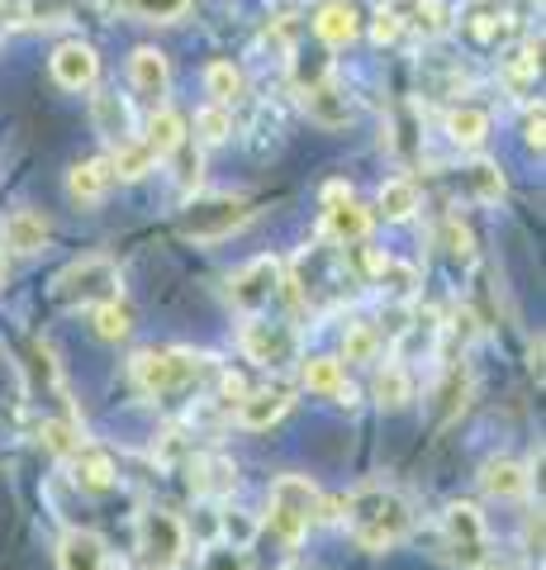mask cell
<instances>
[{
  "mask_svg": "<svg viewBox=\"0 0 546 570\" xmlns=\"http://www.w3.org/2000/svg\"><path fill=\"white\" fill-rule=\"evenodd\" d=\"M347 509V532L357 538L361 551H390L395 542L409 538L414 528V509L409 499L390 485H361L343 499Z\"/></svg>",
  "mask_w": 546,
  "mask_h": 570,
  "instance_id": "cell-1",
  "label": "cell"
},
{
  "mask_svg": "<svg viewBox=\"0 0 546 570\" xmlns=\"http://www.w3.org/2000/svg\"><path fill=\"white\" fill-rule=\"evenodd\" d=\"M257 219V209L248 195H196L181 214H176V234H181L186 243H224L234 238L238 228H248Z\"/></svg>",
  "mask_w": 546,
  "mask_h": 570,
  "instance_id": "cell-2",
  "label": "cell"
},
{
  "mask_svg": "<svg viewBox=\"0 0 546 570\" xmlns=\"http://www.w3.org/2000/svg\"><path fill=\"white\" fill-rule=\"evenodd\" d=\"M52 299L67 309H96L105 299H119V266L110 257H77L72 266H62L52 281Z\"/></svg>",
  "mask_w": 546,
  "mask_h": 570,
  "instance_id": "cell-3",
  "label": "cell"
},
{
  "mask_svg": "<svg viewBox=\"0 0 546 570\" xmlns=\"http://www.w3.org/2000/svg\"><path fill=\"white\" fill-rule=\"evenodd\" d=\"M324 519V494L309 475H280L271 485V532L286 542H299L309 523Z\"/></svg>",
  "mask_w": 546,
  "mask_h": 570,
  "instance_id": "cell-4",
  "label": "cell"
},
{
  "mask_svg": "<svg viewBox=\"0 0 546 570\" xmlns=\"http://www.w3.org/2000/svg\"><path fill=\"white\" fill-rule=\"evenodd\" d=\"M138 551H143V570H176L186 557V528L167 509H148L138 523Z\"/></svg>",
  "mask_w": 546,
  "mask_h": 570,
  "instance_id": "cell-5",
  "label": "cell"
},
{
  "mask_svg": "<svg viewBox=\"0 0 546 570\" xmlns=\"http://www.w3.org/2000/svg\"><path fill=\"white\" fill-rule=\"evenodd\" d=\"M209 362V356H190V352H157V347H148V352H138L133 362H129V371H133V381H138V390L143 395H167V390H176V385H186L196 371Z\"/></svg>",
  "mask_w": 546,
  "mask_h": 570,
  "instance_id": "cell-6",
  "label": "cell"
},
{
  "mask_svg": "<svg viewBox=\"0 0 546 570\" xmlns=\"http://www.w3.org/2000/svg\"><path fill=\"white\" fill-rule=\"evenodd\" d=\"M276 291H280V262L276 257H252L248 266H238V272L228 276V305L248 318H257L267 309L276 299Z\"/></svg>",
  "mask_w": 546,
  "mask_h": 570,
  "instance_id": "cell-7",
  "label": "cell"
},
{
  "mask_svg": "<svg viewBox=\"0 0 546 570\" xmlns=\"http://www.w3.org/2000/svg\"><path fill=\"white\" fill-rule=\"evenodd\" d=\"M295 328L290 324H271V318H248L242 324V352H248V362L257 366H286L295 356Z\"/></svg>",
  "mask_w": 546,
  "mask_h": 570,
  "instance_id": "cell-8",
  "label": "cell"
},
{
  "mask_svg": "<svg viewBox=\"0 0 546 570\" xmlns=\"http://www.w3.org/2000/svg\"><path fill=\"white\" fill-rule=\"evenodd\" d=\"M52 81L62 86V91H91L96 77H100V58H96V48L91 43H81V39H67L52 48Z\"/></svg>",
  "mask_w": 546,
  "mask_h": 570,
  "instance_id": "cell-9",
  "label": "cell"
},
{
  "mask_svg": "<svg viewBox=\"0 0 546 570\" xmlns=\"http://www.w3.org/2000/svg\"><path fill=\"white\" fill-rule=\"evenodd\" d=\"M443 528H447V542H451V551H456V561H461V566H480L485 542H489L485 513L475 509V504H451L447 519H443Z\"/></svg>",
  "mask_w": 546,
  "mask_h": 570,
  "instance_id": "cell-10",
  "label": "cell"
},
{
  "mask_svg": "<svg viewBox=\"0 0 546 570\" xmlns=\"http://www.w3.org/2000/svg\"><path fill=\"white\" fill-rule=\"evenodd\" d=\"M115 186V171H110V157H81L67 171V200L81 205V209H96L105 195Z\"/></svg>",
  "mask_w": 546,
  "mask_h": 570,
  "instance_id": "cell-11",
  "label": "cell"
},
{
  "mask_svg": "<svg viewBox=\"0 0 546 570\" xmlns=\"http://www.w3.org/2000/svg\"><path fill=\"white\" fill-rule=\"evenodd\" d=\"M129 81H133V91L152 100V110L167 100L171 91V62H167V52H157V48H133V58H129Z\"/></svg>",
  "mask_w": 546,
  "mask_h": 570,
  "instance_id": "cell-12",
  "label": "cell"
},
{
  "mask_svg": "<svg viewBox=\"0 0 546 570\" xmlns=\"http://www.w3.org/2000/svg\"><path fill=\"white\" fill-rule=\"evenodd\" d=\"M305 115L319 124V129H343V124L357 115L351 110V100H347V91L338 81H314V86H305Z\"/></svg>",
  "mask_w": 546,
  "mask_h": 570,
  "instance_id": "cell-13",
  "label": "cell"
},
{
  "mask_svg": "<svg viewBox=\"0 0 546 570\" xmlns=\"http://www.w3.org/2000/svg\"><path fill=\"white\" fill-rule=\"evenodd\" d=\"M91 119H96V134L110 142V148H125V142H133V110H129V100L119 91H100L91 100Z\"/></svg>",
  "mask_w": 546,
  "mask_h": 570,
  "instance_id": "cell-14",
  "label": "cell"
},
{
  "mask_svg": "<svg viewBox=\"0 0 546 570\" xmlns=\"http://www.w3.org/2000/svg\"><path fill=\"white\" fill-rule=\"evenodd\" d=\"M290 390L286 385H267V390H252V395H242L238 400V423L248 428V433H261V428H271L286 419V409H290Z\"/></svg>",
  "mask_w": 546,
  "mask_h": 570,
  "instance_id": "cell-15",
  "label": "cell"
},
{
  "mask_svg": "<svg viewBox=\"0 0 546 570\" xmlns=\"http://www.w3.org/2000/svg\"><path fill=\"white\" fill-rule=\"evenodd\" d=\"M58 570H110V547H105L96 532L72 528L58 542Z\"/></svg>",
  "mask_w": 546,
  "mask_h": 570,
  "instance_id": "cell-16",
  "label": "cell"
},
{
  "mask_svg": "<svg viewBox=\"0 0 546 570\" xmlns=\"http://www.w3.org/2000/svg\"><path fill=\"white\" fill-rule=\"evenodd\" d=\"M366 234H371V209H361L357 200L324 209V238H332L338 247H357L366 243Z\"/></svg>",
  "mask_w": 546,
  "mask_h": 570,
  "instance_id": "cell-17",
  "label": "cell"
},
{
  "mask_svg": "<svg viewBox=\"0 0 546 570\" xmlns=\"http://www.w3.org/2000/svg\"><path fill=\"white\" fill-rule=\"evenodd\" d=\"M0 243H6V253L33 257V253H43V247H48V224L33 209H14L10 219L0 224Z\"/></svg>",
  "mask_w": 546,
  "mask_h": 570,
  "instance_id": "cell-18",
  "label": "cell"
},
{
  "mask_svg": "<svg viewBox=\"0 0 546 570\" xmlns=\"http://www.w3.org/2000/svg\"><path fill=\"white\" fill-rule=\"evenodd\" d=\"M480 490L489 499H523L527 490H533V475H527V466H518V461L495 456V461L480 466Z\"/></svg>",
  "mask_w": 546,
  "mask_h": 570,
  "instance_id": "cell-19",
  "label": "cell"
},
{
  "mask_svg": "<svg viewBox=\"0 0 546 570\" xmlns=\"http://www.w3.org/2000/svg\"><path fill=\"white\" fill-rule=\"evenodd\" d=\"M314 33H319L328 48H347V43L361 33V14H357V6H347V0H328V6L314 14Z\"/></svg>",
  "mask_w": 546,
  "mask_h": 570,
  "instance_id": "cell-20",
  "label": "cell"
},
{
  "mask_svg": "<svg viewBox=\"0 0 546 570\" xmlns=\"http://www.w3.org/2000/svg\"><path fill=\"white\" fill-rule=\"evenodd\" d=\"M242 91H248V81H242V67L228 62V58H215L205 67V96L209 105H219V110H234V105L242 100Z\"/></svg>",
  "mask_w": 546,
  "mask_h": 570,
  "instance_id": "cell-21",
  "label": "cell"
},
{
  "mask_svg": "<svg viewBox=\"0 0 546 570\" xmlns=\"http://www.w3.org/2000/svg\"><path fill=\"white\" fill-rule=\"evenodd\" d=\"M138 142H143V148L157 157V163H162V157H171V153L186 142V119L176 115V110H167V105H157L152 119H148V134L138 138Z\"/></svg>",
  "mask_w": 546,
  "mask_h": 570,
  "instance_id": "cell-22",
  "label": "cell"
},
{
  "mask_svg": "<svg viewBox=\"0 0 546 570\" xmlns=\"http://www.w3.org/2000/svg\"><path fill=\"white\" fill-rule=\"evenodd\" d=\"M447 138L456 142V148H480V142L489 138V115L480 110V105H456V110H447Z\"/></svg>",
  "mask_w": 546,
  "mask_h": 570,
  "instance_id": "cell-23",
  "label": "cell"
},
{
  "mask_svg": "<svg viewBox=\"0 0 546 570\" xmlns=\"http://www.w3.org/2000/svg\"><path fill=\"white\" fill-rule=\"evenodd\" d=\"M190 485H196V494H228L238 485V471L228 456H196L190 461Z\"/></svg>",
  "mask_w": 546,
  "mask_h": 570,
  "instance_id": "cell-24",
  "label": "cell"
},
{
  "mask_svg": "<svg viewBox=\"0 0 546 570\" xmlns=\"http://www.w3.org/2000/svg\"><path fill=\"white\" fill-rule=\"evenodd\" d=\"M371 395H376L380 409H404V404L414 400V376H409V371H404L399 362H385V366H376Z\"/></svg>",
  "mask_w": 546,
  "mask_h": 570,
  "instance_id": "cell-25",
  "label": "cell"
},
{
  "mask_svg": "<svg viewBox=\"0 0 546 570\" xmlns=\"http://www.w3.org/2000/svg\"><path fill=\"white\" fill-rule=\"evenodd\" d=\"M376 209H380L390 224L414 219V214H418V186L409 181V176H395V181H385V186H380Z\"/></svg>",
  "mask_w": 546,
  "mask_h": 570,
  "instance_id": "cell-26",
  "label": "cell"
},
{
  "mask_svg": "<svg viewBox=\"0 0 546 570\" xmlns=\"http://www.w3.org/2000/svg\"><path fill=\"white\" fill-rule=\"evenodd\" d=\"M72 461H77V485H81V490L100 494V490H110V485H115V461L105 456V452H96V448H81Z\"/></svg>",
  "mask_w": 546,
  "mask_h": 570,
  "instance_id": "cell-27",
  "label": "cell"
},
{
  "mask_svg": "<svg viewBox=\"0 0 546 570\" xmlns=\"http://www.w3.org/2000/svg\"><path fill=\"white\" fill-rule=\"evenodd\" d=\"M110 171H115V181H143L148 171H157V157L133 138V142H125V148H115Z\"/></svg>",
  "mask_w": 546,
  "mask_h": 570,
  "instance_id": "cell-28",
  "label": "cell"
},
{
  "mask_svg": "<svg viewBox=\"0 0 546 570\" xmlns=\"http://www.w3.org/2000/svg\"><path fill=\"white\" fill-rule=\"evenodd\" d=\"M299 376H305V385L314 390V395H338V390L347 385V376H343V362H338V356H309Z\"/></svg>",
  "mask_w": 546,
  "mask_h": 570,
  "instance_id": "cell-29",
  "label": "cell"
},
{
  "mask_svg": "<svg viewBox=\"0 0 546 570\" xmlns=\"http://www.w3.org/2000/svg\"><path fill=\"white\" fill-rule=\"evenodd\" d=\"M91 328H96V337H105V343H119V337H129L133 314L125 309V299H105V305L91 309Z\"/></svg>",
  "mask_w": 546,
  "mask_h": 570,
  "instance_id": "cell-30",
  "label": "cell"
},
{
  "mask_svg": "<svg viewBox=\"0 0 546 570\" xmlns=\"http://www.w3.org/2000/svg\"><path fill=\"white\" fill-rule=\"evenodd\" d=\"M466 33L475 43H485V48H495L499 43V33H504V20H499V6H489V0H480L470 14H466Z\"/></svg>",
  "mask_w": 546,
  "mask_h": 570,
  "instance_id": "cell-31",
  "label": "cell"
},
{
  "mask_svg": "<svg viewBox=\"0 0 546 570\" xmlns=\"http://www.w3.org/2000/svg\"><path fill=\"white\" fill-rule=\"evenodd\" d=\"M125 10L138 14V20H148V24H171L190 10V0H125Z\"/></svg>",
  "mask_w": 546,
  "mask_h": 570,
  "instance_id": "cell-32",
  "label": "cell"
},
{
  "mask_svg": "<svg viewBox=\"0 0 546 570\" xmlns=\"http://www.w3.org/2000/svg\"><path fill=\"white\" fill-rule=\"evenodd\" d=\"M376 352H380V333L371 324H351L343 333V356L347 362H376Z\"/></svg>",
  "mask_w": 546,
  "mask_h": 570,
  "instance_id": "cell-33",
  "label": "cell"
},
{
  "mask_svg": "<svg viewBox=\"0 0 546 570\" xmlns=\"http://www.w3.org/2000/svg\"><path fill=\"white\" fill-rule=\"evenodd\" d=\"M466 176H470V186H475V195H480V200H489V205L504 200V171L489 163V157H475Z\"/></svg>",
  "mask_w": 546,
  "mask_h": 570,
  "instance_id": "cell-34",
  "label": "cell"
},
{
  "mask_svg": "<svg viewBox=\"0 0 546 570\" xmlns=\"http://www.w3.org/2000/svg\"><path fill=\"white\" fill-rule=\"evenodd\" d=\"M196 134L205 142H228L234 138V110H219V105H205L196 115Z\"/></svg>",
  "mask_w": 546,
  "mask_h": 570,
  "instance_id": "cell-35",
  "label": "cell"
},
{
  "mask_svg": "<svg viewBox=\"0 0 546 570\" xmlns=\"http://www.w3.org/2000/svg\"><path fill=\"white\" fill-rule=\"evenodd\" d=\"M443 238H447V257H451V262H461V266H470V262H475V234H470V224L447 219Z\"/></svg>",
  "mask_w": 546,
  "mask_h": 570,
  "instance_id": "cell-36",
  "label": "cell"
},
{
  "mask_svg": "<svg viewBox=\"0 0 546 570\" xmlns=\"http://www.w3.org/2000/svg\"><path fill=\"white\" fill-rule=\"evenodd\" d=\"M43 442H48V448L58 452V456H77V452L86 448V442L77 438V428H72V423H58V419L43 423Z\"/></svg>",
  "mask_w": 546,
  "mask_h": 570,
  "instance_id": "cell-37",
  "label": "cell"
},
{
  "mask_svg": "<svg viewBox=\"0 0 546 570\" xmlns=\"http://www.w3.org/2000/svg\"><path fill=\"white\" fill-rule=\"evenodd\" d=\"M447 24H451V6H447V0H418V29L428 33V39L447 33Z\"/></svg>",
  "mask_w": 546,
  "mask_h": 570,
  "instance_id": "cell-38",
  "label": "cell"
},
{
  "mask_svg": "<svg viewBox=\"0 0 546 570\" xmlns=\"http://www.w3.org/2000/svg\"><path fill=\"white\" fill-rule=\"evenodd\" d=\"M205 570H248V557H242V547H209Z\"/></svg>",
  "mask_w": 546,
  "mask_h": 570,
  "instance_id": "cell-39",
  "label": "cell"
},
{
  "mask_svg": "<svg viewBox=\"0 0 546 570\" xmlns=\"http://www.w3.org/2000/svg\"><path fill=\"white\" fill-rule=\"evenodd\" d=\"M546 115H542V105H533V110H527V124H523V138H527V148H533L537 157H542V148H546Z\"/></svg>",
  "mask_w": 546,
  "mask_h": 570,
  "instance_id": "cell-40",
  "label": "cell"
},
{
  "mask_svg": "<svg viewBox=\"0 0 546 570\" xmlns=\"http://www.w3.org/2000/svg\"><path fill=\"white\" fill-rule=\"evenodd\" d=\"M371 39L385 48V43H395L399 39V14L390 10V6H385L380 14H376V24H371Z\"/></svg>",
  "mask_w": 546,
  "mask_h": 570,
  "instance_id": "cell-41",
  "label": "cell"
},
{
  "mask_svg": "<svg viewBox=\"0 0 546 570\" xmlns=\"http://www.w3.org/2000/svg\"><path fill=\"white\" fill-rule=\"evenodd\" d=\"M527 366H533V376L542 381V333L533 337V343H527Z\"/></svg>",
  "mask_w": 546,
  "mask_h": 570,
  "instance_id": "cell-42",
  "label": "cell"
},
{
  "mask_svg": "<svg viewBox=\"0 0 546 570\" xmlns=\"http://www.w3.org/2000/svg\"><path fill=\"white\" fill-rule=\"evenodd\" d=\"M343 200H351V190H347V186H343V181H332V186H328V190H324V205H328V209H332V205H343Z\"/></svg>",
  "mask_w": 546,
  "mask_h": 570,
  "instance_id": "cell-43",
  "label": "cell"
},
{
  "mask_svg": "<svg viewBox=\"0 0 546 570\" xmlns=\"http://www.w3.org/2000/svg\"><path fill=\"white\" fill-rule=\"evenodd\" d=\"M0 281H6V253H0Z\"/></svg>",
  "mask_w": 546,
  "mask_h": 570,
  "instance_id": "cell-44",
  "label": "cell"
},
{
  "mask_svg": "<svg viewBox=\"0 0 546 570\" xmlns=\"http://www.w3.org/2000/svg\"><path fill=\"white\" fill-rule=\"evenodd\" d=\"M0 6H14V0H0Z\"/></svg>",
  "mask_w": 546,
  "mask_h": 570,
  "instance_id": "cell-45",
  "label": "cell"
},
{
  "mask_svg": "<svg viewBox=\"0 0 546 570\" xmlns=\"http://www.w3.org/2000/svg\"><path fill=\"white\" fill-rule=\"evenodd\" d=\"M485 570H499V566H485Z\"/></svg>",
  "mask_w": 546,
  "mask_h": 570,
  "instance_id": "cell-46",
  "label": "cell"
}]
</instances>
